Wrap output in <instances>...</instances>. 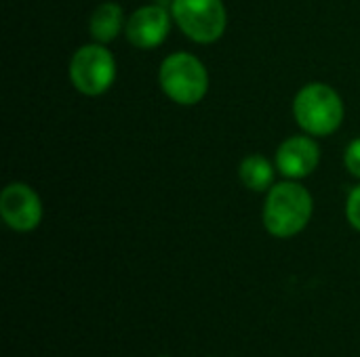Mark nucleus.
Instances as JSON below:
<instances>
[{"label":"nucleus","mask_w":360,"mask_h":357,"mask_svg":"<svg viewBox=\"0 0 360 357\" xmlns=\"http://www.w3.org/2000/svg\"><path fill=\"white\" fill-rule=\"evenodd\" d=\"M122 23H124L122 8L116 2H101L93 11V15H91L89 32H91V36H93L95 42L108 44V42H112L120 34Z\"/></svg>","instance_id":"9"},{"label":"nucleus","mask_w":360,"mask_h":357,"mask_svg":"<svg viewBox=\"0 0 360 357\" xmlns=\"http://www.w3.org/2000/svg\"><path fill=\"white\" fill-rule=\"evenodd\" d=\"M2 221L19 234L34 231L42 221V202L25 183H11L0 194Z\"/></svg>","instance_id":"6"},{"label":"nucleus","mask_w":360,"mask_h":357,"mask_svg":"<svg viewBox=\"0 0 360 357\" xmlns=\"http://www.w3.org/2000/svg\"><path fill=\"white\" fill-rule=\"evenodd\" d=\"M314 202L300 183H278L268 191L264 204V227L270 236L287 240L306 229L312 219Z\"/></svg>","instance_id":"1"},{"label":"nucleus","mask_w":360,"mask_h":357,"mask_svg":"<svg viewBox=\"0 0 360 357\" xmlns=\"http://www.w3.org/2000/svg\"><path fill=\"white\" fill-rule=\"evenodd\" d=\"M344 162H346V168L360 179V139H354L348 149H346V156H344Z\"/></svg>","instance_id":"12"},{"label":"nucleus","mask_w":360,"mask_h":357,"mask_svg":"<svg viewBox=\"0 0 360 357\" xmlns=\"http://www.w3.org/2000/svg\"><path fill=\"white\" fill-rule=\"evenodd\" d=\"M346 217H348V223L360 231V185L354 187L348 196V202H346Z\"/></svg>","instance_id":"11"},{"label":"nucleus","mask_w":360,"mask_h":357,"mask_svg":"<svg viewBox=\"0 0 360 357\" xmlns=\"http://www.w3.org/2000/svg\"><path fill=\"white\" fill-rule=\"evenodd\" d=\"M293 116L308 135L327 137L342 126L344 103L338 90L329 84L312 82L297 93L293 101Z\"/></svg>","instance_id":"2"},{"label":"nucleus","mask_w":360,"mask_h":357,"mask_svg":"<svg viewBox=\"0 0 360 357\" xmlns=\"http://www.w3.org/2000/svg\"><path fill=\"white\" fill-rule=\"evenodd\" d=\"M238 175H240V181L245 183L247 189L266 191V189H270V183L274 179V168L264 156L253 154V156H247L240 162Z\"/></svg>","instance_id":"10"},{"label":"nucleus","mask_w":360,"mask_h":357,"mask_svg":"<svg viewBox=\"0 0 360 357\" xmlns=\"http://www.w3.org/2000/svg\"><path fill=\"white\" fill-rule=\"evenodd\" d=\"M158 357H169V356H158Z\"/></svg>","instance_id":"13"},{"label":"nucleus","mask_w":360,"mask_h":357,"mask_svg":"<svg viewBox=\"0 0 360 357\" xmlns=\"http://www.w3.org/2000/svg\"><path fill=\"white\" fill-rule=\"evenodd\" d=\"M70 80L82 95H103L116 80V61L112 53L99 42L80 46L70 61Z\"/></svg>","instance_id":"5"},{"label":"nucleus","mask_w":360,"mask_h":357,"mask_svg":"<svg viewBox=\"0 0 360 357\" xmlns=\"http://www.w3.org/2000/svg\"><path fill=\"white\" fill-rule=\"evenodd\" d=\"M171 29L169 11L160 4H148L137 8L124 25L127 40L137 48H156L165 42Z\"/></svg>","instance_id":"7"},{"label":"nucleus","mask_w":360,"mask_h":357,"mask_svg":"<svg viewBox=\"0 0 360 357\" xmlns=\"http://www.w3.org/2000/svg\"><path fill=\"white\" fill-rule=\"evenodd\" d=\"M321 149L314 139L297 135L281 143L276 149V168L289 179H304L316 170Z\"/></svg>","instance_id":"8"},{"label":"nucleus","mask_w":360,"mask_h":357,"mask_svg":"<svg viewBox=\"0 0 360 357\" xmlns=\"http://www.w3.org/2000/svg\"><path fill=\"white\" fill-rule=\"evenodd\" d=\"M162 93L179 105H196L209 90V74L200 59L190 53H173L160 63Z\"/></svg>","instance_id":"3"},{"label":"nucleus","mask_w":360,"mask_h":357,"mask_svg":"<svg viewBox=\"0 0 360 357\" xmlns=\"http://www.w3.org/2000/svg\"><path fill=\"white\" fill-rule=\"evenodd\" d=\"M171 17L198 44H211L226 32L228 13L221 0H173Z\"/></svg>","instance_id":"4"}]
</instances>
